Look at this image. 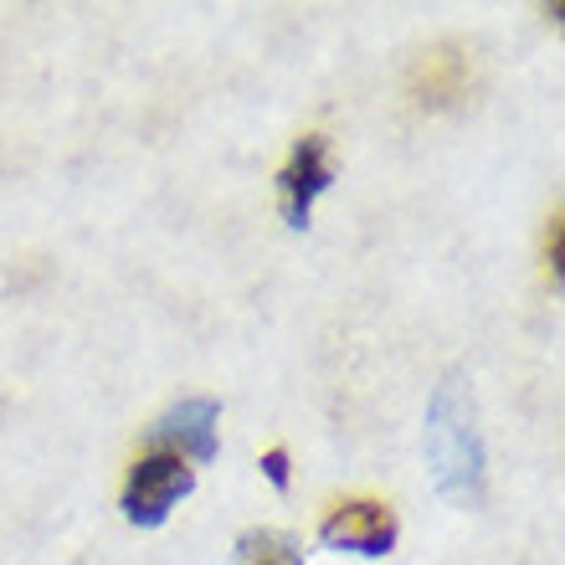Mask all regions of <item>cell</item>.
<instances>
[{
  "label": "cell",
  "instance_id": "cell-1",
  "mask_svg": "<svg viewBox=\"0 0 565 565\" xmlns=\"http://www.w3.org/2000/svg\"><path fill=\"white\" fill-rule=\"evenodd\" d=\"M427 468L447 504L458 509L483 504L489 458H483V437H478L473 391L462 386L458 375H447L427 402Z\"/></svg>",
  "mask_w": 565,
  "mask_h": 565
},
{
  "label": "cell",
  "instance_id": "cell-2",
  "mask_svg": "<svg viewBox=\"0 0 565 565\" xmlns=\"http://www.w3.org/2000/svg\"><path fill=\"white\" fill-rule=\"evenodd\" d=\"M195 489V468L180 452H164V447H149L145 458H135L129 478H124V520L139 524V530H160L170 520V509Z\"/></svg>",
  "mask_w": 565,
  "mask_h": 565
},
{
  "label": "cell",
  "instance_id": "cell-3",
  "mask_svg": "<svg viewBox=\"0 0 565 565\" xmlns=\"http://www.w3.org/2000/svg\"><path fill=\"white\" fill-rule=\"evenodd\" d=\"M396 535H402L396 509L381 504V499H344L319 524V540L344 555H386L396 545Z\"/></svg>",
  "mask_w": 565,
  "mask_h": 565
},
{
  "label": "cell",
  "instance_id": "cell-4",
  "mask_svg": "<svg viewBox=\"0 0 565 565\" xmlns=\"http://www.w3.org/2000/svg\"><path fill=\"white\" fill-rule=\"evenodd\" d=\"M334 185V160H329L324 135H303L288 154V164L278 170V201L288 226H309L313 201Z\"/></svg>",
  "mask_w": 565,
  "mask_h": 565
},
{
  "label": "cell",
  "instance_id": "cell-5",
  "mask_svg": "<svg viewBox=\"0 0 565 565\" xmlns=\"http://www.w3.org/2000/svg\"><path fill=\"white\" fill-rule=\"evenodd\" d=\"M216 422H222L216 402L191 396V402L170 406V412L149 427V443L164 447V452H180L185 462H211L216 458Z\"/></svg>",
  "mask_w": 565,
  "mask_h": 565
},
{
  "label": "cell",
  "instance_id": "cell-6",
  "mask_svg": "<svg viewBox=\"0 0 565 565\" xmlns=\"http://www.w3.org/2000/svg\"><path fill=\"white\" fill-rule=\"evenodd\" d=\"M468 88H473V52L462 46H437L412 67V98L422 108H452L468 98Z\"/></svg>",
  "mask_w": 565,
  "mask_h": 565
},
{
  "label": "cell",
  "instance_id": "cell-7",
  "mask_svg": "<svg viewBox=\"0 0 565 565\" xmlns=\"http://www.w3.org/2000/svg\"><path fill=\"white\" fill-rule=\"evenodd\" d=\"M242 565H303V545L282 530H253L237 540Z\"/></svg>",
  "mask_w": 565,
  "mask_h": 565
},
{
  "label": "cell",
  "instance_id": "cell-8",
  "mask_svg": "<svg viewBox=\"0 0 565 565\" xmlns=\"http://www.w3.org/2000/svg\"><path fill=\"white\" fill-rule=\"evenodd\" d=\"M257 468L268 473V483H273V489H288V452H282V447H268Z\"/></svg>",
  "mask_w": 565,
  "mask_h": 565
},
{
  "label": "cell",
  "instance_id": "cell-9",
  "mask_svg": "<svg viewBox=\"0 0 565 565\" xmlns=\"http://www.w3.org/2000/svg\"><path fill=\"white\" fill-rule=\"evenodd\" d=\"M545 257H551V278L561 282V257H565V216L561 211L551 216V247H545Z\"/></svg>",
  "mask_w": 565,
  "mask_h": 565
}]
</instances>
